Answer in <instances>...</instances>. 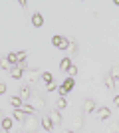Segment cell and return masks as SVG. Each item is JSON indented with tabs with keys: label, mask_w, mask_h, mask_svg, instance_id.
Wrapping results in <instances>:
<instances>
[{
	"label": "cell",
	"mask_w": 119,
	"mask_h": 133,
	"mask_svg": "<svg viewBox=\"0 0 119 133\" xmlns=\"http://www.w3.org/2000/svg\"><path fill=\"white\" fill-rule=\"evenodd\" d=\"M6 60L10 62L12 66H18V56H16V52H10V54L6 56Z\"/></svg>",
	"instance_id": "obj_24"
},
{
	"label": "cell",
	"mask_w": 119,
	"mask_h": 133,
	"mask_svg": "<svg viewBox=\"0 0 119 133\" xmlns=\"http://www.w3.org/2000/svg\"><path fill=\"white\" fill-rule=\"evenodd\" d=\"M22 76H24V72H22V70H20L18 66H12V68H10V78H14V79H20Z\"/></svg>",
	"instance_id": "obj_15"
},
{
	"label": "cell",
	"mask_w": 119,
	"mask_h": 133,
	"mask_svg": "<svg viewBox=\"0 0 119 133\" xmlns=\"http://www.w3.org/2000/svg\"><path fill=\"white\" fill-rule=\"evenodd\" d=\"M18 4L22 6V8H28V2H26V0H20V2H18Z\"/></svg>",
	"instance_id": "obj_32"
},
{
	"label": "cell",
	"mask_w": 119,
	"mask_h": 133,
	"mask_svg": "<svg viewBox=\"0 0 119 133\" xmlns=\"http://www.w3.org/2000/svg\"><path fill=\"white\" fill-rule=\"evenodd\" d=\"M66 107H68V99H66V97H60V99L56 101V109L62 111V109H66Z\"/></svg>",
	"instance_id": "obj_20"
},
{
	"label": "cell",
	"mask_w": 119,
	"mask_h": 133,
	"mask_svg": "<svg viewBox=\"0 0 119 133\" xmlns=\"http://www.w3.org/2000/svg\"><path fill=\"white\" fill-rule=\"evenodd\" d=\"M66 74H68L69 78H74L75 74H78V66H74V64H72V66H69V68H68V72H66Z\"/></svg>",
	"instance_id": "obj_28"
},
{
	"label": "cell",
	"mask_w": 119,
	"mask_h": 133,
	"mask_svg": "<svg viewBox=\"0 0 119 133\" xmlns=\"http://www.w3.org/2000/svg\"><path fill=\"white\" fill-rule=\"evenodd\" d=\"M103 82H105V88L109 89V91H111V89H115V82H113V78H111V76H105V79H103Z\"/></svg>",
	"instance_id": "obj_21"
},
{
	"label": "cell",
	"mask_w": 119,
	"mask_h": 133,
	"mask_svg": "<svg viewBox=\"0 0 119 133\" xmlns=\"http://www.w3.org/2000/svg\"><path fill=\"white\" fill-rule=\"evenodd\" d=\"M16 56H18V64H20V62H26L28 52H26V50H20V52H16Z\"/></svg>",
	"instance_id": "obj_27"
},
{
	"label": "cell",
	"mask_w": 119,
	"mask_h": 133,
	"mask_svg": "<svg viewBox=\"0 0 119 133\" xmlns=\"http://www.w3.org/2000/svg\"><path fill=\"white\" fill-rule=\"evenodd\" d=\"M40 78H42V82H44L46 85H48V83H52V82H54V76H52L50 72H44V74H42V76H40Z\"/></svg>",
	"instance_id": "obj_23"
},
{
	"label": "cell",
	"mask_w": 119,
	"mask_h": 133,
	"mask_svg": "<svg viewBox=\"0 0 119 133\" xmlns=\"http://www.w3.org/2000/svg\"><path fill=\"white\" fill-rule=\"evenodd\" d=\"M22 103H24V101L20 99V95H12V97H10V105L14 107V109H20Z\"/></svg>",
	"instance_id": "obj_16"
},
{
	"label": "cell",
	"mask_w": 119,
	"mask_h": 133,
	"mask_svg": "<svg viewBox=\"0 0 119 133\" xmlns=\"http://www.w3.org/2000/svg\"><path fill=\"white\" fill-rule=\"evenodd\" d=\"M58 88H60V85H58L56 82H52V83H48V85H46V89H48V91H56Z\"/></svg>",
	"instance_id": "obj_29"
},
{
	"label": "cell",
	"mask_w": 119,
	"mask_h": 133,
	"mask_svg": "<svg viewBox=\"0 0 119 133\" xmlns=\"http://www.w3.org/2000/svg\"><path fill=\"white\" fill-rule=\"evenodd\" d=\"M81 127H83V117H81V115H75L74 119H72V131L78 133Z\"/></svg>",
	"instance_id": "obj_7"
},
{
	"label": "cell",
	"mask_w": 119,
	"mask_h": 133,
	"mask_svg": "<svg viewBox=\"0 0 119 133\" xmlns=\"http://www.w3.org/2000/svg\"><path fill=\"white\" fill-rule=\"evenodd\" d=\"M62 133H74V131H72V129H64Z\"/></svg>",
	"instance_id": "obj_34"
},
{
	"label": "cell",
	"mask_w": 119,
	"mask_h": 133,
	"mask_svg": "<svg viewBox=\"0 0 119 133\" xmlns=\"http://www.w3.org/2000/svg\"><path fill=\"white\" fill-rule=\"evenodd\" d=\"M0 123H2V113H0Z\"/></svg>",
	"instance_id": "obj_36"
},
{
	"label": "cell",
	"mask_w": 119,
	"mask_h": 133,
	"mask_svg": "<svg viewBox=\"0 0 119 133\" xmlns=\"http://www.w3.org/2000/svg\"><path fill=\"white\" fill-rule=\"evenodd\" d=\"M52 44L56 46V48H60V50H68L69 40L64 38V36H54V38H52Z\"/></svg>",
	"instance_id": "obj_4"
},
{
	"label": "cell",
	"mask_w": 119,
	"mask_h": 133,
	"mask_svg": "<svg viewBox=\"0 0 119 133\" xmlns=\"http://www.w3.org/2000/svg\"><path fill=\"white\" fill-rule=\"evenodd\" d=\"M74 78H68L66 79V82L62 83V85H60V88H58V91H60V97H66V94H69V91H72V89H74Z\"/></svg>",
	"instance_id": "obj_3"
},
{
	"label": "cell",
	"mask_w": 119,
	"mask_h": 133,
	"mask_svg": "<svg viewBox=\"0 0 119 133\" xmlns=\"http://www.w3.org/2000/svg\"><path fill=\"white\" fill-rule=\"evenodd\" d=\"M113 103H115V105L119 107V95H115V97H113Z\"/></svg>",
	"instance_id": "obj_33"
},
{
	"label": "cell",
	"mask_w": 119,
	"mask_h": 133,
	"mask_svg": "<svg viewBox=\"0 0 119 133\" xmlns=\"http://www.w3.org/2000/svg\"><path fill=\"white\" fill-rule=\"evenodd\" d=\"M16 133H24V131H16Z\"/></svg>",
	"instance_id": "obj_37"
},
{
	"label": "cell",
	"mask_w": 119,
	"mask_h": 133,
	"mask_svg": "<svg viewBox=\"0 0 119 133\" xmlns=\"http://www.w3.org/2000/svg\"><path fill=\"white\" fill-rule=\"evenodd\" d=\"M95 109H97L95 99H93V97H87V99L83 101V111H85V113H93Z\"/></svg>",
	"instance_id": "obj_5"
},
{
	"label": "cell",
	"mask_w": 119,
	"mask_h": 133,
	"mask_svg": "<svg viewBox=\"0 0 119 133\" xmlns=\"http://www.w3.org/2000/svg\"><path fill=\"white\" fill-rule=\"evenodd\" d=\"M20 109H22L26 115H34V113H36V111L32 109V105H30V103H22V107H20Z\"/></svg>",
	"instance_id": "obj_25"
},
{
	"label": "cell",
	"mask_w": 119,
	"mask_h": 133,
	"mask_svg": "<svg viewBox=\"0 0 119 133\" xmlns=\"http://www.w3.org/2000/svg\"><path fill=\"white\" fill-rule=\"evenodd\" d=\"M69 66H72V58H69V56H66V58L60 62V70H62V72H68Z\"/></svg>",
	"instance_id": "obj_18"
},
{
	"label": "cell",
	"mask_w": 119,
	"mask_h": 133,
	"mask_svg": "<svg viewBox=\"0 0 119 133\" xmlns=\"http://www.w3.org/2000/svg\"><path fill=\"white\" fill-rule=\"evenodd\" d=\"M30 97H32L30 85H22V88H20V99L22 101H30Z\"/></svg>",
	"instance_id": "obj_10"
},
{
	"label": "cell",
	"mask_w": 119,
	"mask_h": 133,
	"mask_svg": "<svg viewBox=\"0 0 119 133\" xmlns=\"http://www.w3.org/2000/svg\"><path fill=\"white\" fill-rule=\"evenodd\" d=\"M105 133H119V121L111 119V121L105 125Z\"/></svg>",
	"instance_id": "obj_12"
},
{
	"label": "cell",
	"mask_w": 119,
	"mask_h": 133,
	"mask_svg": "<svg viewBox=\"0 0 119 133\" xmlns=\"http://www.w3.org/2000/svg\"><path fill=\"white\" fill-rule=\"evenodd\" d=\"M38 79H40V72H38V68H32V70L28 72V85H30V83H36Z\"/></svg>",
	"instance_id": "obj_11"
},
{
	"label": "cell",
	"mask_w": 119,
	"mask_h": 133,
	"mask_svg": "<svg viewBox=\"0 0 119 133\" xmlns=\"http://www.w3.org/2000/svg\"><path fill=\"white\" fill-rule=\"evenodd\" d=\"M109 76L113 78V82H115V83L119 82V64H115V66L111 68V74H109Z\"/></svg>",
	"instance_id": "obj_22"
},
{
	"label": "cell",
	"mask_w": 119,
	"mask_h": 133,
	"mask_svg": "<svg viewBox=\"0 0 119 133\" xmlns=\"http://www.w3.org/2000/svg\"><path fill=\"white\" fill-rule=\"evenodd\" d=\"M28 103L32 105V109H34V111H42L46 107V99L42 97V95H38V94H32V97H30Z\"/></svg>",
	"instance_id": "obj_2"
},
{
	"label": "cell",
	"mask_w": 119,
	"mask_h": 133,
	"mask_svg": "<svg viewBox=\"0 0 119 133\" xmlns=\"http://www.w3.org/2000/svg\"><path fill=\"white\" fill-rule=\"evenodd\" d=\"M26 117H28V115H26L22 109H14V115H12V119H16V121H24Z\"/></svg>",
	"instance_id": "obj_19"
},
{
	"label": "cell",
	"mask_w": 119,
	"mask_h": 133,
	"mask_svg": "<svg viewBox=\"0 0 119 133\" xmlns=\"http://www.w3.org/2000/svg\"><path fill=\"white\" fill-rule=\"evenodd\" d=\"M40 127V119L36 115H28L24 119V133H36Z\"/></svg>",
	"instance_id": "obj_1"
},
{
	"label": "cell",
	"mask_w": 119,
	"mask_h": 133,
	"mask_svg": "<svg viewBox=\"0 0 119 133\" xmlns=\"http://www.w3.org/2000/svg\"><path fill=\"white\" fill-rule=\"evenodd\" d=\"M6 89H8V88H6V83H2V82H0V95H2V94H6Z\"/></svg>",
	"instance_id": "obj_31"
},
{
	"label": "cell",
	"mask_w": 119,
	"mask_h": 133,
	"mask_svg": "<svg viewBox=\"0 0 119 133\" xmlns=\"http://www.w3.org/2000/svg\"><path fill=\"white\" fill-rule=\"evenodd\" d=\"M95 113H97V117H99V119H103V121L111 117V109H109V107H97Z\"/></svg>",
	"instance_id": "obj_8"
},
{
	"label": "cell",
	"mask_w": 119,
	"mask_h": 133,
	"mask_svg": "<svg viewBox=\"0 0 119 133\" xmlns=\"http://www.w3.org/2000/svg\"><path fill=\"white\" fill-rule=\"evenodd\" d=\"M32 26L34 28H42L44 26V16H42L40 12H34V14H32Z\"/></svg>",
	"instance_id": "obj_9"
},
{
	"label": "cell",
	"mask_w": 119,
	"mask_h": 133,
	"mask_svg": "<svg viewBox=\"0 0 119 133\" xmlns=\"http://www.w3.org/2000/svg\"><path fill=\"white\" fill-rule=\"evenodd\" d=\"M40 125H42L46 131H52V129H54V123L50 121V117H48V115H44L42 119H40Z\"/></svg>",
	"instance_id": "obj_13"
},
{
	"label": "cell",
	"mask_w": 119,
	"mask_h": 133,
	"mask_svg": "<svg viewBox=\"0 0 119 133\" xmlns=\"http://www.w3.org/2000/svg\"><path fill=\"white\" fill-rule=\"evenodd\" d=\"M48 117H50V121L54 123V127L62 123V113H60V111H58V109H52L50 113H48Z\"/></svg>",
	"instance_id": "obj_6"
},
{
	"label": "cell",
	"mask_w": 119,
	"mask_h": 133,
	"mask_svg": "<svg viewBox=\"0 0 119 133\" xmlns=\"http://www.w3.org/2000/svg\"><path fill=\"white\" fill-rule=\"evenodd\" d=\"M18 68L24 72V70H28V64H26V62H20V64H18Z\"/></svg>",
	"instance_id": "obj_30"
},
{
	"label": "cell",
	"mask_w": 119,
	"mask_h": 133,
	"mask_svg": "<svg viewBox=\"0 0 119 133\" xmlns=\"http://www.w3.org/2000/svg\"><path fill=\"white\" fill-rule=\"evenodd\" d=\"M69 40V44H68V54L69 56H74V54H78V44H75V40H72V38H68Z\"/></svg>",
	"instance_id": "obj_17"
},
{
	"label": "cell",
	"mask_w": 119,
	"mask_h": 133,
	"mask_svg": "<svg viewBox=\"0 0 119 133\" xmlns=\"http://www.w3.org/2000/svg\"><path fill=\"white\" fill-rule=\"evenodd\" d=\"M0 68H2V70H8V72H10L12 64H10L8 60H6V58H2V60H0Z\"/></svg>",
	"instance_id": "obj_26"
},
{
	"label": "cell",
	"mask_w": 119,
	"mask_h": 133,
	"mask_svg": "<svg viewBox=\"0 0 119 133\" xmlns=\"http://www.w3.org/2000/svg\"><path fill=\"white\" fill-rule=\"evenodd\" d=\"M0 133H8V131H4V129H0Z\"/></svg>",
	"instance_id": "obj_35"
},
{
	"label": "cell",
	"mask_w": 119,
	"mask_h": 133,
	"mask_svg": "<svg viewBox=\"0 0 119 133\" xmlns=\"http://www.w3.org/2000/svg\"><path fill=\"white\" fill-rule=\"evenodd\" d=\"M14 121H12V117H2V123H0V129H4V131H10Z\"/></svg>",
	"instance_id": "obj_14"
}]
</instances>
